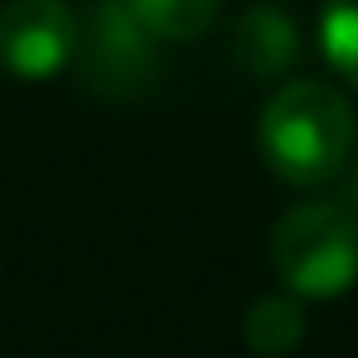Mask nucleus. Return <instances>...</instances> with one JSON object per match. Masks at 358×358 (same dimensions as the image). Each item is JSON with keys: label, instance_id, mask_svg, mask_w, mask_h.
I'll return each instance as SVG.
<instances>
[{"label": "nucleus", "instance_id": "nucleus-1", "mask_svg": "<svg viewBox=\"0 0 358 358\" xmlns=\"http://www.w3.org/2000/svg\"><path fill=\"white\" fill-rule=\"evenodd\" d=\"M358 148L353 103L324 79H289L260 108V152L285 187L334 182Z\"/></svg>", "mask_w": 358, "mask_h": 358}, {"label": "nucleus", "instance_id": "nucleus-2", "mask_svg": "<svg viewBox=\"0 0 358 358\" xmlns=\"http://www.w3.org/2000/svg\"><path fill=\"white\" fill-rule=\"evenodd\" d=\"M270 270L299 299H338L358 280V216L338 196L289 206L270 226Z\"/></svg>", "mask_w": 358, "mask_h": 358}, {"label": "nucleus", "instance_id": "nucleus-3", "mask_svg": "<svg viewBox=\"0 0 358 358\" xmlns=\"http://www.w3.org/2000/svg\"><path fill=\"white\" fill-rule=\"evenodd\" d=\"M157 35L128 10V0H94L89 15H79V74L84 84L108 99H143L157 79Z\"/></svg>", "mask_w": 358, "mask_h": 358}, {"label": "nucleus", "instance_id": "nucleus-4", "mask_svg": "<svg viewBox=\"0 0 358 358\" xmlns=\"http://www.w3.org/2000/svg\"><path fill=\"white\" fill-rule=\"evenodd\" d=\"M79 55V10L69 0H6L0 6V69L15 79H55Z\"/></svg>", "mask_w": 358, "mask_h": 358}, {"label": "nucleus", "instance_id": "nucleus-5", "mask_svg": "<svg viewBox=\"0 0 358 358\" xmlns=\"http://www.w3.org/2000/svg\"><path fill=\"white\" fill-rule=\"evenodd\" d=\"M231 50L250 79H280L299 64V25L289 20V10L270 6V0H250L236 20Z\"/></svg>", "mask_w": 358, "mask_h": 358}, {"label": "nucleus", "instance_id": "nucleus-6", "mask_svg": "<svg viewBox=\"0 0 358 358\" xmlns=\"http://www.w3.org/2000/svg\"><path fill=\"white\" fill-rule=\"evenodd\" d=\"M241 338L250 353L260 358H285L299 348L304 338V299L294 289H270L260 299H250L245 319H241Z\"/></svg>", "mask_w": 358, "mask_h": 358}, {"label": "nucleus", "instance_id": "nucleus-7", "mask_svg": "<svg viewBox=\"0 0 358 358\" xmlns=\"http://www.w3.org/2000/svg\"><path fill=\"white\" fill-rule=\"evenodd\" d=\"M226 0H128V10L162 40V45H187L216 25Z\"/></svg>", "mask_w": 358, "mask_h": 358}, {"label": "nucleus", "instance_id": "nucleus-8", "mask_svg": "<svg viewBox=\"0 0 358 358\" xmlns=\"http://www.w3.org/2000/svg\"><path fill=\"white\" fill-rule=\"evenodd\" d=\"M319 50H324L329 69L358 89V0H324Z\"/></svg>", "mask_w": 358, "mask_h": 358}, {"label": "nucleus", "instance_id": "nucleus-9", "mask_svg": "<svg viewBox=\"0 0 358 358\" xmlns=\"http://www.w3.org/2000/svg\"><path fill=\"white\" fill-rule=\"evenodd\" d=\"M338 177H343V187H338V201H343V206L358 216V152L348 157V167H343Z\"/></svg>", "mask_w": 358, "mask_h": 358}]
</instances>
